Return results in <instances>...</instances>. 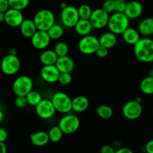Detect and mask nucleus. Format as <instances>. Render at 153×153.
I'll list each match as a JSON object with an SVG mask.
<instances>
[{"label":"nucleus","mask_w":153,"mask_h":153,"mask_svg":"<svg viewBox=\"0 0 153 153\" xmlns=\"http://www.w3.org/2000/svg\"><path fill=\"white\" fill-rule=\"evenodd\" d=\"M143 11L141 3L136 0H131L127 2L125 14L129 19H136L140 17Z\"/></svg>","instance_id":"16"},{"label":"nucleus","mask_w":153,"mask_h":153,"mask_svg":"<svg viewBox=\"0 0 153 153\" xmlns=\"http://www.w3.org/2000/svg\"><path fill=\"white\" fill-rule=\"evenodd\" d=\"M148 76L153 77V69H151V70H149V72H148Z\"/></svg>","instance_id":"49"},{"label":"nucleus","mask_w":153,"mask_h":153,"mask_svg":"<svg viewBox=\"0 0 153 153\" xmlns=\"http://www.w3.org/2000/svg\"><path fill=\"white\" fill-rule=\"evenodd\" d=\"M58 57L53 49H45L40 55V61L43 66L55 65Z\"/></svg>","instance_id":"25"},{"label":"nucleus","mask_w":153,"mask_h":153,"mask_svg":"<svg viewBox=\"0 0 153 153\" xmlns=\"http://www.w3.org/2000/svg\"><path fill=\"white\" fill-rule=\"evenodd\" d=\"M58 126L64 134H71L76 133L80 127V120L73 114H67L60 119Z\"/></svg>","instance_id":"6"},{"label":"nucleus","mask_w":153,"mask_h":153,"mask_svg":"<svg viewBox=\"0 0 153 153\" xmlns=\"http://www.w3.org/2000/svg\"><path fill=\"white\" fill-rule=\"evenodd\" d=\"M78 12L80 19H90L93 10L88 4H83L78 7Z\"/></svg>","instance_id":"32"},{"label":"nucleus","mask_w":153,"mask_h":153,"mask_svg":"<svg viewBox=\"0 0 153 153\" xmlns=\"http://www.w3.org/2000/svg\"><path fill=\"white\" fill-rule=\"evenodd\" d=\"M95 54L97 55V57H99V58H104L108 55V49L103 47V46H100V47L97 49V52H96Z\"/></svg>","instance_id":"38"},{"label":"nucleus","mask_w":153,"mask_h":153,"mask_svg":"<svg viewBox=\"0 0 153 153\" xmlns=\"http://www.w3.org/2000/svg\"><path fill=\"white\" fill-rule=\"evenodd\" d=\"M114 153H134L131 149L128 147H120L116 149Z\"/></svg>","instance_id":"43"},{"label":"nucleus","mask_w":153,"mask_h":153,"mask_svg":"<svg viewBox=\"0 0 153 153\" xmlns=\"http://www.w3.org/2000/svg\"><path fill=\"white\" fill-rule=\"evenodd\" d=\"M116 149L111 145H104L100 149V153H114Z\"/></svg>","instance_id":"40"},{"label":"nucleus","mask_w":153,"mask_h":153,"mask_svg":"<svg viewBox=\"0 0 153 153\" xmlns=\"http://www.w3.org/2000/svg\"><path fill=\"white\" fill-rule=\"evenodd\" d=\"M115 2V11L117 13H125L126 8L127 1L124 0H114Z\"/></svg>","instance_id":"36"},{"label":"nucleus","mask_w":153,"mask_h":153,"mask_svg":"<svg viewBox=\"0 0 153 153\" xmlns=\"http://www.w3.org/2000/svg\"><path fill=\"white\" fill-rule=\"evenodd\" d=\"M130 25V19L124 13H111L109 17L108 28L109 31L116 35H122L123 33L128 28Z\"/></svg>","instance_id":"2"},{"label":"nucleus","mask_w":153,"mask_h":153,"mask_svg":"<svg viewBox=\"0 0 153 153\" xmlns=\"http://www.w3.org/2000/svg\"><path fill=\"white\" fill-rule=\"evenodd\" d=\"M80 18L79 16L77 7L72 5H67L61 10V21L62 25L67 28H74Z\"/></svg>","instance_id":"9"},{"label":"nucleus","mask_w":153,"mask_h":153,"mask_svg":"<svg viewBox=\"0 0 153 153\" xmlns=\"http://www.w3.org/2000/svg\"><path fill=\"white\" fill-rule=\"evenodd\" d=\"M89 105V100L85 96H77L72 100V111L76 113H82L85 111L88 110Z\"/></svg>","instance_id":"19"},{"label":"nucleus","mask_w":153,"mask_h":153,"mask_svg":"<svg viewBox=\"0 0 153 153\" xmlns=\"http://www.w3.org/2000/svg\"><path fill=\"white\" fill-rule=\"evenodd\" d=\"M113 109L108 105H101L97 108V114L102 120H109L113 116Z\"/></svg>","instance_id":"28"},{"label":"nucleus","mask_w":153,"mask_h":153,"mask_svg":"<svg viewBox=\"0 0 153 153\" xmlns=\"http://www.w3.org/2000/svg\"><path fill=\"white\" fill-rule=\"evenodd\" d=\"M8 54L12 55H17V50L15 48H11V49H9Z\"/></svg>","instance_id":"45"},{"label":"nucleus","mask_w":153,"mask_h":153,"mask_svg":"<svg viewBox=\"0 0 153 153\" xmlns=\"http://www.w3.org/2000/svg\"><path fill=\"white\" fill-rule=\"evenodd\" d=\"M137 30L143 37L153 36V17H146L142 19L137 25Z\"/></svg>","instance_id":"23"},{"label":"nucleus","mask_w":153,"mask_h":153,"mask_svg":"<svg viewBox=\"0 0 153 153\" xmlns=\"http://www.w3.org/2000/svg\"><path fill=\"white\" fill-rule=\"evenodd\" d=\"M34 82L28 76H18L13 81L12 90L16 97H26L28 93L33 91Z\"/></svg>","instance_id":"4"},{"label":"nucleus","mask_w":153,"mask_h":153,"mask_svg":"<svg viewBox=\"0 0 153 153\" xmlns=\"http://www.w3.org/2000/svg\"><path fill=\"white\" fill-rule=\"evenodd\" d=\"M110 14L105 11L102 8H97L93 10V13L90 18V22L95 29H102L108 26Z\"/></svg>","instance_id":"11"},{"label":"nucleus","mask_w":153,"mask_h":153,"mask_svg":"<svg viewBox=\"0 0 153 153\" xmlns=\"http://www.w3.org/2000/svg\"><path fill=\"white\" fill-rule=\"evenodd\" d=\"M53 50L58 55V57H64L68 55L69 46L67 43L64 41H58L54 46Z\"/></svg>","instance_id":"31"},{"label":"nucleus","mask_w":153,"mask_h":153,"mask_svg":"<svg viewBox=\"0 0 153 153\" xmlns=\"http://www.w3.org/2000/svg\"><path fill=\"white\" fill-rule=\"evenodd\" d=\"M8 2L10 8L22 11L28 7L30 0H8Z\"/></svg>","instance_id":"33"},{"label":"nucleus","mask_w":153,"mask_h":153,"mask_svg":"<svg viewBox=\"0 0 153 153\" xmlns=\"http://www.w3.org/2000/svg\"><path fill=\"white\" fill-rule=\"evenodd\" d=\"M8 137V134L6 129L3 128H0V142L4 143Z\"/></svg>","instance_id":"41"},{"label":"nucleus","mask_w":153,"mask_h":153,"mask_svg":"<svg viewBox=\"0 0 153 153\" xmlns=\"http://www.w3.org/2000/svg\"><path fill=\"white\" fill-rule=\"evenodd\" d=\"M51 40H58L63 37L64 34V28L61 24L55 23L47 31Z\"/></svg>","instance_id":"26"},{"label":"nucleus","mask_w":153,"mask_h":153,"mask_svg":"<svg viewBox=\"0 0 153 153\" xmlns=\"http://www.w3.org/2000/svg\"><path fill=\"white\" fill-rule=\"evenodd\" d=\"M4 120V113H3L2 111L0 109V123H1Z\"/></svg>","instance_id":"47"},{"label":"nucleus","mask_w":153,"mask_h":153,"mask_svg":"<svg viewBox=\"0 0 153 153\" xmlns=\"http://www.w3.org/2000/svg\"><path fill=\"white\" fill-rule=\"evenodd\" d=\"M61 73L55 65L43 66L40 70V77L45 82L53 84L58 82Z\"/></svg>","instance_id":"14"},{"label":"nucleus","mask_w":153,"mask_h":153,"mask_svg":"<svg viewBox=\"0 0 153 153\" xmlns=\"http://www.w3.org/2000/svg\"><path fill=\"white\" fill-rule=\"evenodd\" d=\"M21 62L17 55H6L0 62V68L2 73L7 76H13L19 72Z\"/></svg>","instance_id":"7"},{"label":"nucleus","mask_w":153,"mask_h":153,"mask_svg":"<svg viewBox=\"0 0 153 153\" xmlns=\"http://www.w3.org/2000/svg\"><path fill=\"white\" fill-rule=\"evenodd\" d=\"M33 20L37 30L47 31L54 24H55V16L52 10L49 9H42L35 13Z\"/></svg>","instance_id":"3"},{"label":"nucleus","mask_w":153,"mask_h":153,"mask_svg":"<svg viewBox=\"0 0 153 153\" xmlns=\"http://www.w3.org/2000/svg\"><path fill=\"white\" fill-rule=\"evenodd\" d=\"M4 14H5L4 22L8 26L12 27V28L19 27L25 19L22 11L15 10V9L10 8Z\"/></svg>","instance_id":"15"},{"label":"nucleus","mask_w":153,"mask_h":153,"mask_svg":"<svg viewBox=\"0 0 153 153\" xmlns=\"http://www.w3.org/2000/svg\"><path fill=\"white\" fill-rule=\"evenodd\" d=\"M25 97H26L28 105L31 106H34V107H36L43 100L41 94L38 91H34V90L28 93Z\"/></svg>","instance_id":"30"},{"label":"nucleus","mask_w":153,"mask_h":153,"mask_svg":"<svg viewBox=\"0 0 153 153\" xmlns=\"http://www.w3.org/2000/svg\"><path fill=\"white\" fill-rule=\"evenodd\" d=\"M48 134H49L50 142H52V143H58L62 139L64 133H63V131H61V129L59 128L58 126H55L52 127L48 131Z\"/></svg>","instance_id":"29"},{"label":"nucleus","mask_w":153,"mask_h":153,"mask_svg":"<svg viewBox=\"0 0 153 153\" xmlns=\"http://www.w3.org/2000/svg\"><path fill=\"white\" fill-rule=\"evenodd\" d=\"M136 100V101H137V102H139V103H141L142 99L140 98V97H137V98H136L135 100Z\"/></svg>","instance_id":"50"},{"label":"nucleus","mask_w":153,"mask_h":153,"mask_svg":"<svg viewBox=\"0 0 153 153\" xmlns=\"http://www.w3.org/2000/svg\"><path fill=\"white\" fill-rule=\"evenodd\" d=\"M72 81H73V77L71 73H61L58 82H59L61 85L67 86L71 84Z\"/></svg>","instance_id":"35"},{"label":"nucleus","mask_w":153,"mask_h":153,"mask_svg":"<svg viewBox=\"0 0 153 153\" xmlns=\"http://www.w3.org/2000/svg\"><path fill=\"white\" fill-rule=\"evenodd\" d=\"M15 105L19 108H24L28 105L26 97H16L15 99Z\"/></svg>","instance_id":"37"},{"label":"nucleus","mask_w":153,"mask_h":153,"mask_svg":"<svg viewBox=\"0 0 153 153\" xmlns=\"http://www.w3.org/2000/svg\"><path fill=\"white\" fill-rule=\"evenodd\" d=\"M74 29L77 34L82 37L91 34L94 27L91 25L89 19H79L76 26L74 27Z\"/></svg>","instance_id":"24"},{"label":"nucleus","mask_w":153,"mask_h":153,"mask_svg":"<svg viewBox=\"0 0 153 153\" xmlns=\"http://www.w3.org/2000/svg\"><path fill=\"white\" fill-rule=\"evenodd\" d=\"M122 38L127 44L134 46L141 39V37L137 28L128 27L122 34Z\"/></svg>","instance_id":"20"},{"label":"nucleus","mask_w":153,"mask_h":153,"mask_svg":"<svg viewBox=\"0 0 153 153\" xmlns=\"http://www.w3.org/2000/svg\"><path fill=\"white\" fill-rule=\"evenodd\" d=\"M124 1H131V0H124Z\"/></svg>","instance_id":"51"},{"label":"nucleus","mask_w":153,"mask_h":153,"mask_svg":"<svg viewBox=\"0 0 153 153\" xmlns=\"http://www.w3.org/2000/svg\"><path fill=\"white\" fill-rule=\"evenodd\" d=\"M145 152L146 153H153V139L149 140L145 145Z\"/></svg>","instance_id":"42"},{"label":"nucleus","mask_w":153,"mask_h":153,"mask_svg":"<svg viewBox=\"0 0 153 153\" xmlns=\"http://www.w3.org/2000/svg\"><path fill=\"white\" fill-rule=\"evenodd\" d=\"M10 8L8 0H0V13H5Z\"/></svg>","instance_id":"39"},{"label":"nucleus","mask_w":153,"mask_h":153,"mask_svg":"<svg viewBox=\"0 0 153 153\" xmlns=\"http://www.w3.org/2000/svg\"><path fill=\"white\" fill-rule=\"evenodd\" d=\"M35 112L37 116L43 120H49L55 114V107L51 100H42L35 107Z\"/></svg>","instance_id":"12"},{"label":"nucleus","mask_w":153,"mask_h":153,"mask_svg":"<svg viewBox=\"0 0 153 153\" xmlns=\"http://www.w3.org/2000/svg\"><path fill=\"white\" fill-rule=\"evenodd\" d=\"M100 46L98 37L91 34L81 37L78 43V49L79 52L86 55L96 53Z\"/></svg>","instance_id":"8"},{"label":"nucleus","mask_w":153,"mask_h":153,"mask_svg":"<svg viewBox=\"0 0 153 153\" xmlns=\"http://www.w3.org/2000/svg\"><path fill=\"white\" fill-rule=\"evenodd\" d=\"M102 8L107 12L108 14H111V13H114L115 11V2L114 0H105L103 2Z\"/></svg>","instance_id":"34"},{"label":"nucleus","mask_w":153,"mask_h":153,"mask_svg":"<svg viewBox=\"0 0 153 153\" xmlns=\"http://www.w3.org/2000/svg\"><path fill=\"white\" fill-rule=\"evenodd\" d=\"M0 153H7V146L5 143L0 142Z\"/></svg>","instance_id":"44"},{"label":"nucleus","mask_w":153,"mask_h":153,"mask_svg":"<svg viewBox=\"0 0 153 153\" xmlns=\"http://www.w3.org/2000/svg\"><path fill=\"white\" fill-rule=\"evenodd\" d=\"M134 56L143 63L153 62V39L151 37H141L133 47Z\"/></svg>","instance_id":"1"},{"label":"nucleus","mask_w":153,"mask_h":153,"mask_svg":"<svg viewBox=\"0 0 153 153\" xmlns=\"http://www.w3.org/2000/svg\"><path fill=\"white\" fill-rule=\"evenodd\" d=\"M72 100L73 99L64 92L55 93L51 99L55 111L64 114H69L72 111Z\"/></svg>","instance_id":"5"},{"label":"nucleus","mask_w":153,"mask_h":153,"mask_svg":"<svg viewBox=\"0 0 153 153\" xmlns=\"http://www.w3.org/2000/svg\"><path fill=\"white\" fill-rule=\"evenodd\" d=\"M123 115L129 120H135L138 119L143 113V107L141 103L136 100H131L125 103L122 108Z\"/></svg>","instance_id":"10"},{"label":"nucleus","mask_w":153,"mask_h":153,"mask_svg":"<svg viewBox=\"0 0 153 153\" xmlns=\"http://www.w3.org/2000/svg\"><path fill=\"white\" fill-rule=\"evenodd\" d=\"M51 38L49 37L47 31H39L33 35L31 38V43L34 49L37 50H45L47 49L51 42Z\"/></svg>","instance_id":"13"},{"label":"nucleus","mask_w":153,"mask_h":153,"mask_svg":"<svg viewBox=\"0 0 153 153\" xmlns=\"http://www.w3.org/2000/svg\"><path fill=\"white\" fill-rule=\"evenodd\" d=\"M29 138L31 140V143L34 146H38V147L46 146L50 141L48 132L45 131H35V132L30 134Z\"/></svg>","instance_id":"21"},{"label":"nucleus","mask_w":153,"mask_h":153,"mask_svg":"<svg viewBox=\"0 0 153 153\" xmlns=\"http://www.w3.org/2000/svg\"><path fill=\"white\" fill-rule=\"evenodd\" d=\"M55 66L61 73H72L75 69V61L71 57H59Z\"/></svg>","instance_id":"17"},{"label":"nucleus","mask_w":153,"mask_h":153,"mask_svg":"<svg viewBox=\"0 0 153 153\" xmlns=\"http://www.w3.org/2000/svg\"><path fill=\"white\" fill-rule=\"evenodd\" d=\"M100 46L109 49L114 47L117 43V35L114 34L111 31H106L101 34L99 37Z\"/></svg>","instance_id":"22"},{"label":"nucleus","mask_w":153,"mask_h":153,"mask_svg":"<svg viewBox=\"0 0 153 153\" xmlns=\"http://www.w3.org/2000/svg\"><path fill=\"white\" fill-rule=\"evenodd\" d=\"M140 90L146 95L153 94V77L147 76L143 78L140 83Z\"/></svg>","instance_id":"27"},{"label":"nucleus","mask_w":153,"mask_h":153,"mask_svg":"<svg viewBox=\"0 0 153 153\" xmlns=\"http://www.w3.org/2000/svg\"><path fill=\"white\" fill-rule=\"evenodd\" d=\"M67 4H66L65 2H61V4H60V7H61V10H63V9L65 8V7H67Z\"/></svg>","instance_id":"48"},{"label":"nucleus","mask_w":153,"mask_h":153,"mask_svg":"<svg viewBox=\"0 0 153 153\" xmlns=\"http://www.w3.org/2000/svg\"><path fill=\"white\" fill-rule=\"evenodd\" d=\"M19 28L21 34L25 38L31 39L37 31L33 19H25Z\"/></svg>","instance_id":"18"},{"label":"nucleus","mask_w":153,"mask_h":153,"mask_svg":"<svg viewBox=\"0 0 153 153\" xmlns=\"http://www.w3.org/2000/svg\"><path fill=\"white\" fill-rule=\"evenodd\" d=\"M4 19H5V14L4 13H0V23L4 22Z\"/></svg>","instance_id":"46"}]
</instances>
